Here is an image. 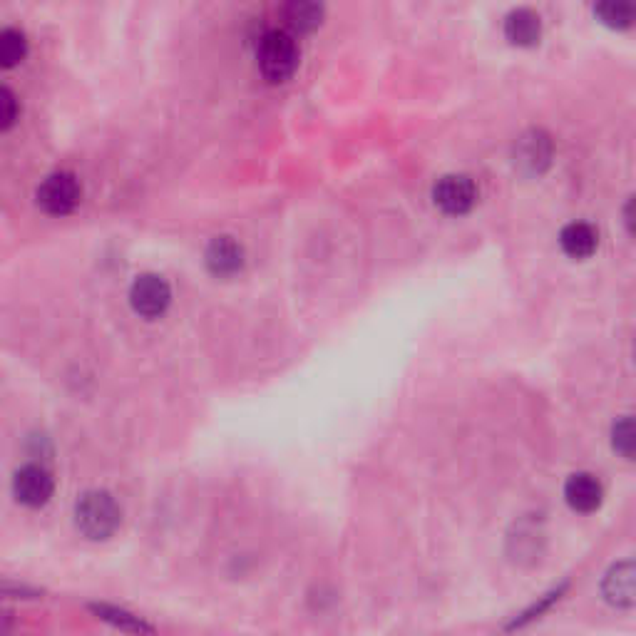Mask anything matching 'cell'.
<instances>
[{
  "label": "cell",
  "instance_id": "cell-1",
  "mask_svg": "<svg viewBox=\"0 0 636 636\" xmlns=\"http://www.w3.org/2000/svg\"><path fill=\"white\" fill-rule=\"evenodd\" d=\"M75 525L92 542H105L120 530L122 507L107 490H90L75 502Z\"/></svg>",
  "mask_w": 636,
  "mask_h": 636
},
{
  "label": "cell",
  "instance_id": "cell-2",
  "mask_svg": "<svg viewBox=\"0 0 636 636\" xmlns=\"http://www.w3.org/2000/svg\"><path fill=\"white\" fill-rule=\"evenodd\" d=\"M259 70L269 82H286L299 68V45L294 35L286 30L274 28L261 35L259 50H256Z\"/></svg>",
  "mask_w": 636,
  "mask_h": 636
},
{
  "label": "cell",
  "instance_id": "cell-3",
  "mask_svg": "<svg viewBox=\"0 0 636 636\" xmlns=\"http://www.w3.org/2000/svg\"><path fill=\"white\" fill-rule=\"evenodd\" d=\"M433 202L448 217H463L477 202V184L468 174H445L435 182Z\"/></svg>",
  "mask_w": 636,
  "mask_h": 636
},
{
  "label": "cell",
  "instance_id": "cell-4",
  "mask_svg": "<svg viewBox=\"0 0 636 636\" xmlns=\"http://www.w3.org/2000/svg\"><path fill=\"white\" fill-rule=\"evenodd\" d=\"M80 194L82 189L78 177L70 172H58L50 174L38 187V204L43 207V212L63 217V214H70L78 207Z\"/></svg>",
  "mask_w": 636,
  "mask_h": 636
},
{
  "label": "cell",
  "instance_id": "cell-5",
  "mask_svg": "<svg viewBox=\"0 0 636 636\" xmlns=\"http://www.w3.org/2000/svg\"><path fill=\"white\" fill-rule=\"evenodd\" d=\"M53 492L55 480L43 465H23V468L13 475V497L23 507H30V510H38V507L48 505Z\"/></svg>",
  "mask_w": 636,
  "mask_h": 636
},
{
  "label": "cell",
  "instance_id": "cell-6",
  "mask_svg": "<svg viewBox=\"0 0 636 636\" xmlns=\"http://www.w3.org/2000/svg\"><path fill=\"white\" fill-rule=\"evenodd\" d=\"M132 309L145 318H159L172 304V289L157 274L137 276L130 289Z\"/></svg>",
  "mask_w": 636,
  "mask_h": 636
},
{
  "label": "cell",
  "instance_id": "cell-7",
  "mask_svg": "<svg viewBox=\"0 0 636 636\" xmlns=\"http://www.w3.org/2000/svg\"><path fill=\"white\" fill-rule=\"evenodd\" d=\"M602 597L614 609H634L636 604V572L632 559H624L609 567L602 579Z\"/></svg>",
  "mask_w": 636,
  "mask_h": 636
},
{
  "label": "cell",
  "instance_id": "cell-8",
  "mask_svg": "<svg viewBox=\"0 0 636 636\" xmlns=\"http://www.w3.org/2000/svg\"><path fill=\"white\" fill-rule=\"evenodd\" d=\"M564 500L574 512L589 515V512H597L602 507L604 487L594 475L574 473L564 482Z\"/></svg>",
  "mask_w": 636,
  "mask_h": 636
},
{
  "label": "cell",
  "instance_id": "cell-9",
  "mask_svg": "<svg viewBox=\"0 0 636 636\" xmlns=\"http://www.w3.org/2000/svg\"><path fill=\"white\" fill-rule=\"evenodd\" d=\"M552 162V140L540 130L522 135L515 145V164L527 174H540Z\"/></svg>",
  "mask_w": 636,
  "mask_h": 636
},
{
  "label": "cell",
  "instance_id": "cell-10",
  "mask_svg": "<svg viewBox=\"0 0 636 636\" xmlns=\"http://www.w3.org/2000/svg\"><path fill=\"white\" fill-rule=\"evenodd\" d=\"M90 612L95 614L100 622H105L107 627L117 629L122 634L130 636H155V627L147 622L140 614L130 612L125 607H117V604H107V602H95L90 604Z\"/></svg>",
  "mask_w": 636,
  "mask_h": 636
},
{
  "label": "cell",
  "instance_id": "cell-11",
  "mask_svg": "<svg viewBox=\"0 0 636 636\" xmlns=\"http://www.w3.org/2000/svg\"><path fill=\"white\" fill-rule=\"evenodd\" d=\"M207 266L214 276H234L244 266V246L234 237H217L207 246Z\"/></svg>",
  "mask_w": 636,
  "mask_h": 636
},
{
  "label": "cell",
  "instance_id": "cell-12",
  "mask_svg": "<svg viewBox=\"0 0 636 636\" xmlns=\"http://www.w3.org/2000/svg\"><path fill=\"white\" fill-rule=\"evenodd\" d=\"M505 38L510 40L512 45H520V48H532V45H537L542 38L540 15L530 8L512 10L505 20Z\"/></svg>",
  "mask_w": 636,
  "mask_h": 636
},
{
  "label": "cell",
  "instance_id": "cell-13",
  "mask_svg": "<svg viewBox=\"0 0 636 636\" xmlns=\"http://www.w3.org/2000/svg\"><path fill=\"white\" fill-rule=\"evenodd\" d=\"M559 246L569 259H589L599 246V234L592 224L572 222L559 232Z\"/></svg>",
  "mask_w": 636,
  "mask_h": 636
},
{
  "label": "cell",
  "instance_id": "cell-14",
  "mask_svg": "<svg viewBox=\"0 0 636 636\" xmlns=\"http://www.w3.org/2000/svg\"><path fill=\"white\" fill-rule=\"evenodd\" d=\"M286 25L291 30H299V33H311L321 25L323 20V5L316 3H291L284 10Z\"/></svg>",
  "mask_w": 636,
  "mask_h": 636
},
{
  "label": "cell",
  "instance_id": "cell-15",
  "mask_svg": "<svg viewBox=\"0 0 636 636\" xmlns=\"http://www.w3.org/2000/svg\"><path fill=\"white\" fill-rule=\"evenodd\" d=\"M25 53H28V40L20 30H0V68H15L25 58Z\"/></svg>",
  "mask_w": 636,
  "mask_h": 636
},
{
  "label": "cell",
  "instance_id": "cell-16",
  "mask_svg": "<svg viewBox=\"0 0 636 636\" xmlns=\"http://www.w3.org/2000/svg\"><path fill=\"white\" fill-rule=\"evenodd\" d=\"M612 448L622 455L624 460H634L636 450V430L632 415H622L612 428Z\"/></svg>",
  "mask_w": 636,
  "mask_h": 636
},
{
  "label": "cell",
  "instance_id": "cell-17",
  "mask_svg": "<svg viewBox=\"0 0 636 636\" xmlns=\"http://www.w3.org/2000/svg\"><path fill=\"white\" fill-rule=\"evenodd\" d=\"M594 15L599 18V23L614 30H624L634 23V8L624 3H602L594 8Z\"/></svg>",
  "mask_w": 636,
  "mask_h": 636
},
{
  "label": "cell",
  "instance_id": "cell-18",
  "mask_svg": "<svg viewBox=\"0 0 636 636\" xmlns=\"http://www.w3.org/2000/svg\"><path fill=\"white\" fill-rule=\"evenodd\" d=\"M564 589L567 587H559V589H552L550 594H545V597H540L537 599L535 604H532V607H527L525 612L520 614V617H515L512 619L510 624H507V632H515V629H522V627H527V624H532L535 622V619H540L542 614L547 612V609L552 607V604H557L559 599H562V594H564Z\"/></svg>",
  "mask_w": 636,
  "mask_h": 636
},
{
  "label": "cell",
  "instance_id": "cell-19",
  "mask_svg": "<svg viewBox=\"0 0 636 636\" xmlns=\"http://www.w3.org/2000/svg\"><path fill=\"white\" fill-rule=\"evenodd\" d=\"M18 117V100L8 87L0 85V130H8Z\"/></svg>",
  "mask_w": 636,
  "mask_h": 636
}]
</instances>
